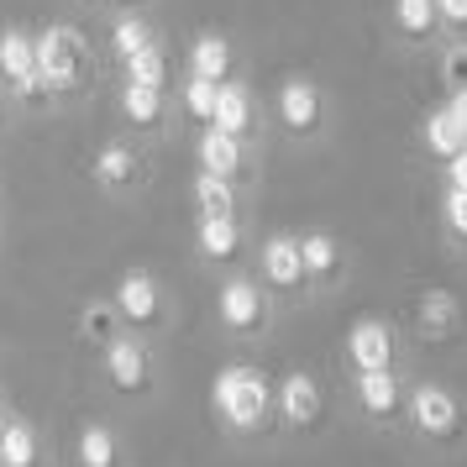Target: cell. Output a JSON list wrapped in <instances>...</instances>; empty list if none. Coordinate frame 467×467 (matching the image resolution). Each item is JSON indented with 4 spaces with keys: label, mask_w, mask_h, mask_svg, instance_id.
<instances>
[{
    "label": "cell",
    "mask_w": 467,
    "mask_h": 467,
    "mask_svg": "<svg viewBox=\"0 0 467 467\" xmlns=\"http://www.w3.org/2000/svg\"><path fill=\"white\" fill-rule=\"evenodd\" d=\"M211 410L232 441L263 446L268 436H278V383L253 362H232V368L215 373Z\"/></svg>",
    "instance_id": "cell-1"
},
{
    "label": "cell",
    "mask_w": 467,
    "mask_h": 467,
    "mask_svg": "<svg viewBox=\"0 0 467 467\" xmlns=\"http://www.w3.org/2000/svg\"><path fill=\"white\" fill-rule=\"evenodd\" d=\"M404 431L431 451H462L467 446V400L441 379L410 383V404H404Z\"/></svg>",
    "instance_id": "cell-2"
},
{
    "label": "cell",
    "mask_w": 467,
    "mask_h": 467,
    "mask_svg": "<svg viewBox=\"0 0 467 467\" xmlns=\"http://www.w3.org/2000/svg\"><path fill=\"white\" fill-rule=\"evenodd\" d=\"M215 320H221V331L236 337V341H263L268 326H274V295L263 289V278L226 274L221 295H215Z\"/></svg>",
    "instance_id": "cell-3"
},
{
    "label": "cell",
    "mask_w": 467,
    "mask_h": 467,
    "mask_svg": "<svg viewBox=\"0 0 467 467\" xmlns=\"http://www.w3.org/2000/svg\"><path fill=\"white\" fill-rule=\"evenodd\" d=\"M100 373H106V383H110L116 400L142 404L152 389H158V368H152L148 337H137V331H116V337L100 347Z\"/></svg>",
    "instance_id": "cell-4"
},
{
    "label": "cell",
    "mask_w": 467,
    "mask_h": 467,
    "mask_svg": "<svg viewBox=\"0 0 467 467\" xmlns=\"http://www.w3.org/2000/svg\"><path fill=\"white\" fill-rule=\"evenodd\" d=\"M110 305H116V320L121 331H137V337H158L169 326V289L148 274V268H127L110 289Z\"/></svg>",
    "instance_id": "cell-5"
},
{
    "label": "cell",
    "mask_w": 467,
    "mask_h": 467,
    "mask_svg": "<svg viewBox=\"0 0 467 467\" xmlns=\"http://www.w3.org/2000/svg\"><path fill=\"white\" fill-rule=\"evenodd\" d=\"M347 404L362 425H404L410 383L400 368H373V373H347Z\"/></svg>",
    "instance_id": "cell-6"
},
{
    "label": "cell",
    "mask_w": 467,
    "mask_h": 467,
    "mask_svg": "<svg viewBox=\"0 0 467 467\" xmlns=\"http://www.w3.org/2000/svg\"><path fill=\"white\" fill-rule=\"evenodd\" d=\"M257 278H263V289L274 299H289V305H305V299L316 295L310 289V274H305L299 236H289V232L263 236V247H257Z\"/></svg>",
    "instance_id": "cell-7"
},
{
    "label": "cell",
    "mask_w": 467,
    "mask_h": 467,
    "mask_svg": "<svg viewBox=\"0 0 467 467\" xmlns=\"http://www.w3.org/2000/svg\"><path fill=\"white\" fill-rule=\"evenodd\" d=\"M320 420H326V389L310 368H295L278 379V436H316Z\"/></svg>",
    "instance_id": "cell-8"
},
{
    "label": "cell",
    "mask_w": 467,
    "mask_h": 467,
    "mask_svg": "<svg viewBox=\"0 0 467 467\" xmlns=\"http://www.w3.org/2000/svg\"><path fill=\"white\" fill-rule=\"evenodd\" d=\"M37 68L53 95H68V89L85 85V37L68 22H53L37 32Z\"/></svg>",
    "instance_id": "cell-9"
},
{
    "label": "cell",
    "mask_w": 467,
    "mask_h": 467,
    "mask_svg": "<svg viewBox=\"0 0 467 467\" xmlns=\"http://www.w3.org/2000/svg\"><path fill=\"white\" fill-rule=\"evenodd\" d=\"M341 358H347V373H373V368H400V331L379 316H362L347 326V341H341Z\"/></svg>",
    "instance_id": "cell-10"
},
{
    "label": "cell",
    "mask_w": 467,
    "mask_h": 467,
    "mask_svg": "<svg viewBox=\"0 0 467 467\" xmlns=\"http://www.w3.org/2000/svg\"><path fill=\"white\" fill-rule=\"evenodd\" d=\"M0 79L16 89L22 100H43V95H53L47 79H43V68H37V37L22 32V26H5V32H0Z\"/></svg>",
    "instance_id": "cell-11"
},
{
    "label": "cell",
    "mask_w": 467,
    "mask_h": 467,
    "mask_svg": "<svg viewBox=\"0 0 467 467\" xmlns=\"http://www.w3.org/2000/svg\"><path fill=\"white\" fill-rule=\"evenodd\" d=\"M278 127L289 131V137H316L320 127H326V95H320V85H310V79H284L278 85Z\"/></svg>",
    "instance_id": "cell-12"
},
{
    "label": "cell",
    "mask_w": 467,
    "mask_h": 467,
    "mask_svg": "<svg viewBox=\"0 0 467 467\" xmlns=\"http://www.w3.org/2000/svg\"><path fill=\"white\" fill-rule=\"evenodd\" d=\"M194 253L211 268H232L236 257L247 253V232H242V215H200L194 221Z\"/></svg>",
    "instance_id": "cell-13"
},
{
    "label": "cell",
    "mask_w": 467,
    "mask_h": 467,
    "mask_svg": "<svg viewBox=\"0 0 467 467\" xmlns=\"http://www.w3.org/2000/svg\"><path fill=\"white\" fill-rule=\"evenodd\" d=\"M74 467H127V451H121V431L110 420H79L74 431Z\"/></svg>",
    "instance_id": "cell-14"
},
{
    "label": "cell",
    "mask_w": 467,
    "mask_h": 467,
    "mask_svg": "<svg viewBox=\"0 0 467 467\" xmlns=\"http://www.w3.org/2000/svg\"><path fill=\"white\" fill-rule=\"evenodd\" d=\"M194 163L211 173H226V179H247V142L242 137H232V131L221 127H205L200 137H194Z\"/></svg>",
    "instance_id": "cell-15"
},
{
    "label": "cell",
    "mask_w": 467,
    "mask_h": 467,
    "mask_svg": "<svg viewBox=\"0 0 467 467\" xmlns=\"http://www.w3.org/2000/svg\"><path fill=\"white\" fill-rule=\"evenodd\" d=\"M299 253H305L310 289H337L341 278H347V247L331 232H305L299 236Z\"/></svg>",
    "instance_id": "cell-16"
},
{
    "label": "cell",
    "mask_w": 467,
    "mask_h": 467,
    "mask_svg": "<svg viewBox=\"0 0 467 467\" xmlns=\"http://www.w3.org/2000/svg\"><path fill=\"white\" fill-rule=\"evenodd\" d=\"M95 184L106 194H131L137 184H142V158H137V148L131 142H106V148L95 152Z\"/></svg>",
    "instance_id": "cell-17"
},
{
    "label": "cell",
    "mask_w": 467,
    "mask_h": 467,
    "mask_svg": "<svg viewBox=\"0 0 467 467\" xmlns=\"http://www.w3.org/2000/svg\"><path fill=\"white\" fill-rule=\"evenodd\" d=\"M0 467H47V441L26 415H16V420L5 425V436H0Z\"/></svg>",
    "instance_id": "cell-18"
},
{
    "label": "cell",
    "mask_w": 467,
    "mask_h": 467,
    "mask_svg": "<svg viewBox=\"0 0 467 467\" xmlns=\"http://www.w3.org/2000/svg\"><path fill=\"white\" fill-rule=\"evenodd\" d=\"M116 110H121V121L137 131H158L163 127V116H169V100H163V89L158 85H121V100H116Z\"/></svg>",
    "instance_id": "cell-19"
},
{
    "label": "cell",
    "mask_w": 467,
    "mask_h": 467,
    "mask_svg": "<svg viewBox=\"0 0 467 467\" xmlns=\"http://www.w3.org/2000/svg\"><path fill=\"white\" fill-rule=\"evenodd\" d=\"M190 194H194V211L200 215H236L242 211V190H236V179H226V173L200 169Z\"/></svg>",
    "instance_id": "cell-20"
},
{
    "label": "cell",
    "mask_w": 467,
    "mask_h": 467,
    "mask_svg": "<svg viewBox=\"0 0 467 467\" xmlns=\"http://www.w3.org/2000/svg\"><path fill=\"white\" fill-rule=\"evenodd\" d=\"M415 320H420V337L446 341V337H457V326H462V305H457V295H446V289H431L420 299Z\"/></svg>",
    "instance_id": "cell-21"
},
{
    "label": "cell",
    "mask_w": 467,
    "mask_h": 467,
    "mask_svg": "<svg viewBox=\"0 0 467 467\" xmlns=\"http://www.w3.org/2000/svg\"><path fill=\"white\" fill-rule=\"evenodd\" d=\"M420 142H425V152H431L436 163H451V158H457V152L467 148V131L457 127V116H451V110L441 106V110H431V116H425Z\"/></svg>",
    "instance_id": "cell-22"
},
{
    "label": "cell",
    "mask_w": 467,
    "mask_h": 467,
    "mask_svg": "<svg viewBox=\"0 0 467 467\" xmlns=\"http://www.w3.org/2000/svg\"><path fill=\"white\" fill-rule=\"evenodd\" d=\"M211 127L232 131V137H247L253 131V89L221 79V95H215V121Z\"/></svg>",
    "instance_id": "cell-23"
},
{
    "label": "cell",
    "mask_w": 467,
    "mask_h": 467,
    "mask_svg": "<svg viewBox=\"0 0 467 467\" xmlns=\"http://www.w3.org/2000/svg\"><path fill=\"white\" fill-rule=\"evenodd\" d=\"M190 74H205V79H232V43L221 32H200L190 43Z\"/></svg>",
    "instance_id": "cell-24"
},
{
    "label": "cell",
    "mask_w": 467,
    "mask_h": 467,
    "mask_svg": "<svg viewBox=\"0 0 467 467\" xmlns=\"http://www.w3.org/2000/svg\"><path fill=\"white\" fill-rule=\"evenodd\" d=\"M436 26H441L436 0H394V32H400V37L425 43V37H436Z\"/></svg>",
    "instance_id": "cell-25"
},
{
    "label": "cell",
    "mask_w": 467,
    "mask_h": 467,
    "mask_svg": "<svg viewBox=\"0 0 467 467\" xmlns=\"http://www.w3.org/2000/svg\"><path fill=\"white\" fill-rule=\"evenodd\" d=\"M215 95H221V85H215V79L190 74V79L179 85V110L190 116L194 127H211V121H215Z\"/></svg>",
    "instance_id": "cell-26"
},
{
    "label": "cell",
    "mask_w": 467,
    "mask_h": 467,
    "mask_svg": "<svg viewBox=\"0 0 467 467\" xmlns=\"http://www.w3.org/2000/svg\"><path fill=\"white\" fill-rule=\"evenodd\" d=\"M110 47H116V58L127 64L142 47H152V26L142 22V16H116V22H110Z\"/></svg>",
    "instance_id": "cell-27"
},
{
    "label": "cell",
    "mask_w": 467,
    "mask_h": 467,
    "mask_svg": "<svg viewBox=\"0 0 467 467\" xmlns=\"http://www.w3.org/2000/svg\"><path fill=\"white\" fill-rule=\"evenodd\" d=\"M79 331H85L89 341H100V347H106V341L121 331V320H116V305H110V299H95V305H85V316H79Z\"/></svg>",
    "instance_id": "cell-28"
},
{
    "label": "cell",
    "mask_w": 467,
    "mask_h": 467,
    "mask_svg": "<svg viewBox=\"0 0 467 467\" xmlns=\"http://www.w3.org/2000/svg\"><path fill=\"white\" fill-rule=\"evenodd\" d=\"M163 74H169V58H163V47H158V43L142 47L137 58H127V79H131V85H158V89H163Z\"/></svg>",
    "instance_id": "cell-29"
},
{
    "label": "cell",
    "mask_w": 467,
    "mask_h": 467,
    "mask_svg": "<svg viewBox=\"0 0 467 467\" xmlns=\"http://www.w3.org/2000/svg\"><path fill=\"white\" fill-rule=\"evenodd\" d=\"M441 226H446V236H451L457 247H467V190H446L441 194Z\"/></svg>",
    "instance_id": "cell-30"
},
{
    "label": "cell",
    "mask_w": 467,
    "mask_h": 467,
    "mask_svg": "<svg viewBox=\"0 0 467 467\" xmlns=\"http://www.w3.org/2000/svg\"><path fill=\"white\" fill-rule=\"evenodd\" d=\"M441 79L451 89H467V43H451L441 53Z\"/></svg>",
    "instance_id": "cell-31"
},
{
    "label": "cell",
    "mask_w": 467,
    "mask_h": 467,
    "mask_svg": "<svg viewBox=\"0 0 467 467\" xmlns=\"http://www.w3.org/2000/svg\"><path fill=\"white\" fill-rule=\"evenodd\" d=\"M436 11H441V26L467 32V0H436Z\"/></svg>",
    "instance_id": "cell-32"
},
{
    "label": "cell",
    "mask_w": 467,
    "mask_h": 467,
    "mask_svg": "<svg viewBox=\"0 0 467 467\" xmlns=\"http://www.w3.org/2000/svg\"><path fill=\"white\" fill-rule=\"evenodd\" d=\"M446 190H467V148L446 163Z\"/></svg>",
    "instance_id": "cell-33"
},
{
    "label": "cell",
    "mask_w": 467,
    "mask_h": 467,
    "mask_svg": "<svg viewBox=\"0 0 467 467\" xmlns=\"http://www.w3.org/2000/svg\"><path fill=\"white\" fill-rule=\"evenodd\" d=\"M446 110L457 116V127L467 131V89H451V100H446Z\"/></svg>",
    "instance_id": "cell-34"
},
{
    "label": "cell",
    "mask_w": 467,
    "mask_h": 467,
    "mask_svg": "<svg viewBox=\"0 0 467 467\" xmlns=\"http://www.w3.org/2000/svg\"><path fill=\"white\" fill-rule=\"evenodd\" d=\"M16 420V410H11V404H5V394H0V436H5V425Z\"/></svg>",
    "instance_id": "cell-35"
},
{
    "label": "cell",
    "mask_w": 467,
    "mask_h": 467,
    "mask_svg": "<svg viewBox=\"0 0 467 467\" xmlns=\"http://www.w3.org/2000/svg\"><path fill=\"white\" fill-rule=\"evenodd\" d=\"M121 5H137V0H121Z\"/></svg>",
    "instance_id": "cell-36"
},
{
    "label": "cell",
    "mask_w": 467,
    "mask_h": 467,
    "mask_svg": "<svg viewBox=\"0 0 467 467\" xmlns=\"http://www.w3.org/2000/svg\"><path fill=\"white\" fill-rule=\"evenodd\" d=\"M127 467H131V462H127Z\"/></svg>",
    "instance_id": "cell-37"
}]
</instances>
